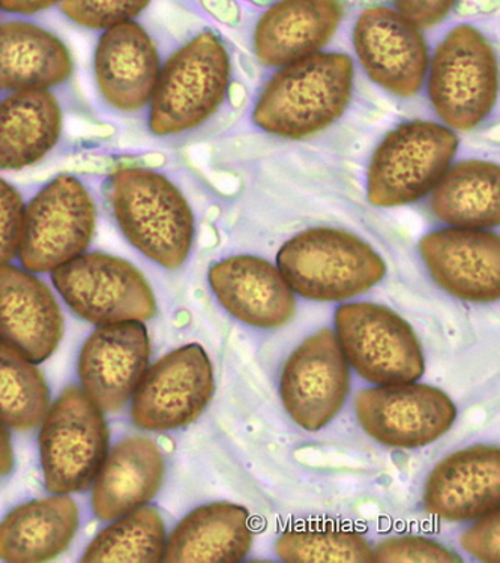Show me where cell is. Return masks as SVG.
<instances>
[{"instance_id": "1", "label": "cell", "mask_w": 500, "mask_h": 563, "mask_svg": "<svg viewBox=\"0 0 500 563\" xmlns=\"http://www.w3.org/2000/svg\"><path fill=\"white\" fill-rule=\"evenodd\" d=\"M366 86L351 53H315L262 73L232 129L270 146H326L363 114Z\"/></svg>"}, {"instance_id": "2", "label": "cell", "mask_w": 500, "mask_h": 563, "mask_svg": "<svg viewBox=\"0 0 500 563\" xmlns=\"http://www.w3.org/2000/svg\"><path fill=\"white\" fill-rule=\"evenodd\" d=\"M240 64L227 41L204 29L162 65L149 101V130L182 139L224 126L237 109Z\"/></svg>"}, {"instance_id": "3", "label": "cell", "mask_w": 500, "mask_h": 563, "mask_svg": "<svg viewBox=\"0 0 500 563\" xmlns=\"http://www.w3.org/2000/svg\"><path fill=\"white\" fill-rule=\"evenodd\" d=\"M500 64L493 35L474 22L445 27L430 41L422 106L458 135H477L499 122Z\"/></svg>"}, {"instance_id": "4", "label": "cell", "mask_w": 500, "mask_h": 563, "mask_svg": "<svg viewBox=\"0 0 500 563\" xmlns=\"http://www.w3.org/2000/svg\"><path fill=\"white\" fill-rule=\"evenodd\" d=\"M463 137L436 119L401 118L380 131L360 164L370 207H418L460 154Z\"/></svg>"}, {"instance_id": "5", "label": "cell", "mask_w": 500, "mask_h": 563, "mask_svg": "<svg viewBox=\"0 0 500 563\" xmlns=\"http://www.w3.org/2000/svg\"><path fill=\"white\" fill-rule=\"evenodd\" d=\"M114 218L138 252L166 269L186 265L197 220L186 192L155 168H118L109 183Z\"/></svg>"}, {"instance_id": "6", "label": "cell", "mask_w": 500, "mask_h": 563, "mask_svg": "<svg viewBox=\"0 0 500 563\" xmlns=\"http://www.w3.org/2000/svg\"><path fill=\"white\" fill-rule=\"evenodd\" d=\"M276 265L290 289L318 302H343L384 282L388 265L375 246L351 230L313 225L278 250Z\"/></svg>"}, {"instance_id": "7", "label": "cell", "mask_w": 500, "mask_h": 563, "mask_svg": "<svg viewBox=\"0 0 500 563\" xmlns=\"http://www.w3.org/2000/svg\"><path fill=\"white\" fill-rule=\"evenodd\" d=\"M351 56L366 85L401 107L422 104L430 40L391 5L356 12L348 32Z\"/></svg>"}, {"instance_id": "8", "label": "cell", "mask_w": 500, "mask_h": 563, "mask_svg": "<svg viewBox=\"0 0 500 563\" xmlns=\"http://www.w3.org/2000/svg\"><path fill=\"white\" fill-rule=\"evenodd\" d=\"M335 339L347 364L371 384L399 385L424 376L425 360L411 324L391 308L343 303L335 311Z\"/></svg>"}, {"instance_id": "9", "label": "cell", "mask_w": 500, "mask_h": 563, "mask_svg": "<svg viewBox=\"0 0 500 563\" xmlns=\"http://www.w3.org/2000/svg\"><path fill=\"white\" fill-rule=\"evenodd\" d=\"M41 424V462L47 490L55 495L86 490L109 452V429L101 410L79 386H68Z\"/></svg>"}, {"instance_id": "10", "label": "cell", "mask_w": 500, "mask_h": 563, "mask_svg": "<svg viewBox=\"0 0 500 563\" xmlns=\"http://www.w3.org/2000/svg\"><path fill=\"white\" fill-rule=\"evenodd\" d=\"M97 209L84 184L56 176L24 209L19 257L29 273H52L81 256L96 232Z\"/></svg>"}, {"instance_id": "11", "label": "cell", "mask_w": 500, "mask_h": 563, "mask_svg": "<svg viewBox=\"0 0 500 563\" xmlns=\"http://www.w3.org/2000/svg\"><path fill=\"white\" fill-rule=\"evenodd\" d=\"M52 282L86 322H143L157 314V301L145 275L124 258L84 253L52 271Z\"/></svg>"}, {"instance_id": "12", "label": "cell", "mask_w": 500, "mask_h": 563, "mask_svg": "<svg viewBox=\"0 0 500 563\" xmlns=\"http://www.w3.org/2000/svg\"><path fill=\"white\" fill-rule=\"evenodd\" d=\"M214 390V368L207 351L200 344H187L146 369L133 393L131 417L142 430L182 429L203 413Z\"/></svg>"}, {"instance_id": "13", "label": "cell", "mask_w": 500, "mask_h": 563, "mask_svg": "<svg viewBox=\"0 0 500 563\" xmlns=\"http://www.w3.org/2000/svg\"><path fill=\"white\" fill-rule=\"evenodd\" d=\"M355 410L371 439L399 450L436 442L457 419L456 405L444 390L416 382L360 390Z\"/></svg>"}, {"instance_id": "14", "label": "cell", "mask_w": 500, "mask_h": 563, "mask_svg": "<svg viewBox=\"0 0 500 563\" xmlns=\"http://www.w3.org/2000/svg\"><path fill=\"white\" fill-rule=\"evenodd\" d=\"M347 18L346 0H276L249 31L248 48L264 71L330 51Z\"/></svg>"}, {"instance_id": "15", "label": "cell", "mask_w": 500, "mask_h": 563, "mask_svg": "<svg viewBox=\"0 0 500 563\" xmlns=\"http://www.w3.org/2000/svg\"><path fill=\"white\" fill-rule=\"evenodd\" d=\"M351 390V365L331 330L310 335L282 368L280 396L286 412L307 431L330 424Z\"/></svg>"}, {"instance_id": "16", "label": "cell", "mask_w": 500, "mask_h": 563, "mask_svg": "<svg viewBox=\"0 0 500 563\" xmlns=\"http://www.w3.org/2000/svg\"><path fill=\"white\" fill-rule=\"evenodd\" d=\"M418 253L442 290L466 302L500 298V238L495 230L442 225L422 234Z\"/></svg>"}, {"instance_id": "17", "label": "cell", "mask_w": 500, "mask_h": 563, "mask_svg": "<svg viewBox=\"0 0 500 563\" xmlns=\"http://www.w3.org/2000/svg\"><path fill=\"white\" fill-rule=\"evenodd\" d=\"M149 353V336L138 320L101 324L81 349L84 393L101 412H118L145 374Z\"/></svg>"}, {"instance_id": "18", "label": "cell", "mask_w": 500, "mask_h": 563, "mask_svg": "<svg viewBox=\"0 0 500 563\" xmlns=\"http://www.w3.org/2000/svg\"><path fill=\"white\" fill-rule=\"evenodd\" d=\"M215 298L233 318L249 327H285L297 311V299L276 263L253 254H235L208 271Z\"/></svg>"}, {"instance_id": "19", "label": "cell", "mask_w": 500, "mask_h": 563, "mask_svg": "<svg viewBox=\"0 0 500 563\" xmlns=\"http://www.w3.org/2000/svg\"><path fill=\"white\" fill-rule=\"evenodd\" d=\"M500 451L475 445L434 467L424 488V507L436 519L478 520L499 509Z\"/></svg>"}, {"instance_id": "20", "label": "cell", "mask_w": 500, "mask_h": 563, "mask_svg": "<svg viewBox=\"0 0 500 563\" xmlns=\"http://www.w3.org/2000/svg\"><path fill=\"white\" fill-rule=\"evenodd\" d=\"M64 335V316L52 290L34 273L0 268V341L40 364Z\"/></svg>"}, {"instance_id": "21", "label": "cell", "mask_w": 500, "mask_h": 563, "mask_svg": "<svg viewBox=\"0 0 500 563\" xmlns=\"http://www.w3.org/2000/svg\"><path fill=\"white\" fill-rule=\"evenodd\" d=\"M418 207L442 225L495 230L500 224V163L498 155L465 152Z\"/></svg>"}, {"instance_id": "22", "label": "cell", "mask_w": 500, "mask_h": 563, "mask_svg": "<svg viewBox=\"0 0 500 563\" xmlns=\"http://www.w3.org/2000/svg\"><path fill=\"white\" fill-rule=\"evenodd\" d=\"M162 59L157 45L141 24L126 22L105 29L98 41L96 77L101 96L121 112L149 106Z\"/></svg>"}, {"instance_id": "23", "label": "cell", "mask_w": 500, "mask_h": 563, "mask_svg": "<svg viewBox=\"0 0 500 563\" xmlns=\"http://www.w3.org/2000/svg\"><path fill=\"white\" fill-rule=\"evenodd\" d=\"M164 457L147 438H126L105 455L93 479L92 507L98 519L112 521L149 503L162 488Z\"/></svg>"}, {"instance_id": "24", "label": "cell", "mask_w": 500, "mask_h": 563, "mask_svg": "<svg viewBox=\"0 0 500 563\" xmlns=\"http://www.w3.org/2000/svg\"><path fill=\"white\" fill-rule=\"evenodd\" d=\"M252 516L241 505L215 503L188 514L166 541L163 562L237 563L253 545Z\"/></svg>"}, {"instance_id": "25", "label": "cell", "mask_w": 500, "mask_h": 563, "mask_svg": "<svg viewBox=\"0 0 500 563\" xmlns=\"http://www.w3.org/2000/svg\"><path fill=\"white\" fill-rule=\"evenodd\" d=\"M79 529V508L57 495L20 505L0 523V559L44 562L59 556Z\"/></svg>"}, {"instance_id": "26", "label": "cell", "mask_w": 500, "mask_h": 563, "mask_svg": "<svg viewBox=\"0 0 500 563\" xmlns=\"http://www.w3.org/2000/svg\"><path fill=\"white\" fill-rule=\"evenodd\" d=\"M63 110L47 89L20 90L0 101V170L34 166L55 147Z\"/></svg>"}, {"instance_id": "27", "label": "cell", "mask_w": 500, "mask_h": 563, "mask_svg": "<svg viewBox=\"0 0 500 563\" xmlns=\"http://www.w3.org/2000/svg\"><path fill=\"white\" fill-rule=\"evenodd\" d=\"M71 71L68 48L51 32L24 22L0 24V89H48Z\"/></svg>"}, {"instance_id": "28", "label": "cell", "mask_w": 500, "mask_h": 563, "mask_svg": "<svg viewBox=\"0 0 500 563\" xmlns=\"http://www.w3.org/2000/svg\"><path fill=\"white\" fill-rule=\"evenodd\" d=\"M166 528L153 507H143L102 530L88 549L84 562L157 563L166 549Z\"/></svg>"}, {"instance_id": "29", "label": "cell", "mask_w": 500, "mask_h": 563, "mask_svg": "<svg viewBox=\"0 0 500 563\" xmlns=\"http://www.w3.org/2000/svg\"><path fill=\"white\" fill-rule=\"evenodd\" d=\"M48 388L34 363L0 341V421L11 429H35L48 410Z\"/></svg>"}, {"instance_id": "30", "label": "cell", "mask_w": 500, "mask_h": 563, "mask_svg": "<svg viewBox=\"0 0 500 563\" xmlns=\"http://www.w3.org/2000/svg\"><path fill=\"white\" fill-rule=\"evenodd\" d=\"M276 550L282 561L290 563L373 562V549L366 538L335 526L287 530L278 538Z\"/></svg>"}, {"instance_id": "31", "label": "cell", "mask_w": 500, "mask_h": 563, "mask_svg": "<svg viewBox=\"0 0 500 563\" xmlns=\"http://www.w3.org/2000/svg\"><path fill=\"white\" fill-rule=\"evenodd\" d=\"M151 0H60V11L74 23L89 29H109L131 22Z\"/></svg>"}, {"instance_id": "32", "label": "cell", "mask_w": 500, "mask_h": 563, "mask_svg": "<svg viewBox=\"0 0 500 563\" xmlns=\"http://www.w3.org/2000/svg\"><path fill=\"white\" fill-rule=\"evenodd\" d=\"M446 547L427 538L399 537L379 542L373 550V562L380 563H453L460 562Z\"/></svg>"}, {"instance_id": "33", "label": "cell", "mask_w": 500, "mask_h": 563, "mask_svg": "<svg viewBox=\"0 0 500 563\" xmlns=\"http://www.w3.org/2000/svg\"><path fill=\"white\" fill-rule=\"evenodd\" d=\"M24 201L20 192L0 179V268L19 256L22 241Z\"/></svg>"}, {"instance_id": "34", "label": "cell", "mask_w": 500, "mask_h": 563, "mask_svg": "<svg viewBox=\"0 0 500 563\" xmlns=\"http://www.w3.org/2000/svg\"><path fill=\"white\" fill-rule=\"evenodd\" d=\"M463 532L462 547L467 553L487 563L500 562V512L487 514Z\"/></svg>"}, {"instance_id": "35", "label": "cell", "mask_w": 500, "mask_h": 563, "mask_svg": "<svg viewBox=\"0 0 500 563\" xmlns=\"http://www.w3.org/2000/svg\"><path fill=\"white\" fill-rule=\"evenodd\" d=\"M460 2L462 0H391L389 5L422 31L429 32L444 26Z\"/></svg>"}, {"instance_id": "36", "label": "cell", "mask_w": 500, "mask_h": 563, "mask_svg": "<svg viewBox=\"0 0 500 563\" xmlns=\"http://www.w3.org/2000/svg\"><path fill=\"white\" fill-rule=\"evenodd\" d=\"M67 129L71 135L81 139H108L114 134V126L108 123H92L88 121H74Z\"/></svg>"}, {"instance_id": "37", "label": "cell", "mask_w": 500, "mask_h": 563, "mask_svg": "<svg viewBox=\"0 0 500 563\" xmlns=\"http://www.w3.org/2000/svg\"><path fill=\"white\" fill-rule=\"evenodd\" d=\"M60 0H0V8L14 14H35V12L47 10Z\"/></svg>"}, {"instance_id": "38", "label": "cell", "mask_w": 500, "mask_h": 563, "mask_svg": "<svg viewBox=\"0 0 500 563\" xmlns=\"http://www.w3.org/2000/svg\"><path fill=\"white\" fill-rule=\"evenodd\" d=\"M14 467V452H12L11 438L7 426L0 421V476L10 474Z\"/></svg>"}]
</instances>
